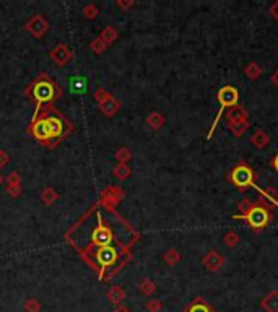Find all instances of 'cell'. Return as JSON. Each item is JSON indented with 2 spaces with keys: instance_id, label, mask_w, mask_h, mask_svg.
Listing matches in <instances>:
<instances>
[{
  "instance_id": "1",
  "label": "cell",
  "mask_w": 278,
  "mask_h": 312,
  "mask_svg": "<svg viewBox=\"0 0 278 312\" xmlns=\"http://www.w3.org/2000/svg\"><path fill=\"white\" fill-rule=\"evenodd\" d=\"M233 218L234 220L246 221L247 226L250 229H254V233H260L265 226H269V223L272 221V210L257 200L254 202L252 207H250L244 215H234Z\"/></svg>"
},
{
  "instance_id": "2",
  "label": "cell",
  "mask_w": 278,
  "mask_h": 312,
  "mask_svg": "<svg viewBox=\"0 0 278 312\" xmlns=\"http://www.w3.org/2000/svg\"><path fill=\"white\" fill-rule=\"evenodd\" d=\"M228 180L236 187L238 190H246L249 187H257V184H255V173H254V169L249 166L247 163H238L236 166H234L230 173H228Z\"/></svg>"
},
{
  "instance_id": "3",
  "label": "cell",
  "mask_w": 278,
  "mask_h": 312,
  "mask_svg": "<svg viewBox=\"0 0 278 312\" xmlns=\"http://www.w3.org/2000/svg\"><path fill=\"white\" fill-rule=\"evenodd\" d=\"M216 100H218V103H220V109H218L216 117H215L213 124H211V127H210V132H208V135H207V140L211 139V135H213L218 122H220V119L223 117V112H225V109L226 107L230 109V107L236 106V104H238V101H239V91L234 88V86H231V85H225V86H221V88L218 90Z\"/></svg>"
},
{
  "instance_id": "4",
  "label": "cell",
  "mask_w": 278,
  "mask_h": 312,
  "mask_svg": "<svg viewBox=\"0 0 278 312\" xmlns=\"http://www.w3.org/2000/svg\"><path fill=\"white\" fill-rule=\"evenodd\" d=\"M31 95L36 100V103L44 104V103H52L56 98L61 95V90L57 88V85L51 80H37L35 85L31 86Z\"/></svg>"
},
{
  "instance_id": "5",
  "label": "cell",
  "mask_w": 278,
  "mask_h": 312,
  "mask_svg": "<svg viewBox=\"0 0 278 312\" xmlns=\"http://www.w3.org/2000/svg\"><path fill=\"white\" fill-rule=\"evenodd\" d=\"M91 243L96 247H106V245H111L112 243V231L107 226H104L101 215H98V228L93 231Z\"/></svg>"
},
{
  "instance_id": "6",
  "label": "cell",
  "mask_w": 278,
  "mask_h": 312,
  "mask_svg": "<svg viewBox=\"0 0 278 312\" xmlns=\"http://www.w3.org/2000/svg\"><path fill=\"white\" fill-rule=\"evenodd\" d=\"M117 250L116 247H112V245H106V247H100L98 249V252L95 255V260L96 264L100 265L101 268H107L114 265L117 262Z\"/></svg>"
},
{
  "instance_id": "7",
  "label": "cell",
  "mask_w": 278,
  "mask_h": 312,
  "mask_svg": "<svg viewBox=\"0 0 278 312\" xmlns=\"http://www.w3.org/2000/svg\"><path fill=\"white\" fill-rule=\"evenodd\" d=\"M202 264H204V267L208 272L215 273L223 267V264H225V257L218 252V250L213 249V250H208V252L205 254V257L202 259Z\"/></svg>"
},
{
  "instance_id": "8",
  "label": "cell",
  "mask_w": 278,
  "mask_h": 312,
  "mask_svg": "<svg viewBox=\"0 0 278 312\" xmlns=\"http://www.w3.org/2000/svg\"><path fill=\"white\" fill-rule=\"evenodd\" d=\"M255 190L259 192V202L260 204H264L267 208H274V207H278V190L275 187H255Z\"/></svg>"
},
{
  "instance_id": "9",
  "label": "cell",
  "mask_w": 278,
  "mask_h": 312,
  "mask_svg": "<svg viewBox=\"0 0 278 312\" xmlns=\"http://www.w3.org/2000/svg\"><path fill=\"white\" fill-rule=\"evenodd\" d=\"M47 28H49L47 21L42 18L41 15H35L28 23H26V30H28L31 35L36 36V37H41L47 31Z\"/></svg>"
},
{
  "instance_id": "10",
  "label": "cell",
  "mask_w": 278,
  "mask_h": 312,
  "mask_svg": "<svg viewBox=\"0 0 278 312\" xmlns=\"http://www.w3.org/2000/svg\"><path fill=\"white\" fill-rule=\"evenodd\" d=\"M46 125H47V132H49V140H57L59 137H62L64 134V120L59 119L56 116H49L46 117Z\"/></svg>"
},
{
  "instance_id": "11",
  "label": "cell",
  "mask_w": 278,
  "mask_h": 312,
  "mask_svg": "<svg viewBox=\"0 0 278 312\" xmlns=\"http://www.w3.org/2000/svg\"><path fill=\"white\" fill-rule=\"evenodd\" d=\"M226 120H228V124L247 122V120H249V112L241 106V104H236V106H233V107L228 109Z\"/></svg>"
},
{
  "instance_id": "12",
  "label": "cell",
  "mask_w": 278,
  "mask_h": 312,
  "mask_svg": "<svg viewBox=\"0 0 278 312\" xmlns=\"http://www.w3.org/2000/svg\"><path fill=\"white\" fill-rule=\"evenodd\" d=\"M70 57H72V52H70L69 47H65L64 44H59L51 51V59L57 65H65L70 60Z\"/></svg>"
},
{
  "instance_id": "13",
  "label": "cell",
  "mask_w": 278,
  "mask_h": 312,
  "mask_svg": "<svg viewBox=\"0 0 278 312\" xmlns=\"http://www.w3.org/2000/svg\"><path fill=\"white\" fill-rule=\"evenodd\" d=\"M119 107H121V104H119V101L114 96H111V95H107L104 100L100 103V109L106 114L107 117L114 116V114L119 111Z\"/></svg>"
},
{
  "instance_id": "14",
  "label": "cell",
  "mask_w": 278,
  "mask_h": 312,
  "mask_svg": "<svg viewBox=\"0 0 278 312\" xmlns=\"http://www.w3.org/2000/svg\"><path fill=\"white\" fill-rule=\"evenodd\" d=\"M260 309L264 312H278V291H270L260 301Z\"/></svg>"
},
{
  "instance_id": "15",
  "label": "cell",
  "mask_w": 278,
  "mask_h": 312,
  "mask_svg": "<svg viewBox=\"0 0 278 312\" xmlns=\"http://www.w3.org/2000/svg\"><path fill=\"white\" fill-rule=\"evenodd\" d=\"M31 134L35 135V139H37V140L47 141L49 140V132H47L46 119L35 120V124H33V127H31Z\"/></svg>"
},
{
  "instance_id": "16",
  "label": "cell",
  "mask_w": 278,
  "mask_h": 312,
  "mask_svg": "<svg viewBox=\"0 0 278 312\" xmlns=\"http://www.w3.org/2000/svg\"><path fill=\"white\" fill-rule=\"evenodd\" d=\"M184 312H216V311L211 308V304L207 303L204 298H195L192 303L184 309Z\"/></svg>"
},
{
  "instance_id": "17",
  "label": "cell",
  "mask_w": 278,
  "mask_h": 312,
  "mask_svg": "<svg viewBox=\"0 0 278 312\" xmlns=\"http://www.w3.org/2000/svg\"><path fill=\"white\" fill-rule=\"evenodd\" d=\"M250 143H252L257 150H262V148H265V146L270 143V137H269V134L265 132V130L257 129L252 134V137H250Z\"/></svg>"
},
{
  "instance_id": "18",
  "label": "cell",
  "mask_w": 278,
  "mask_h": 312,
  "mask_svg": "<svg viewBox=\"0 0 278 312\" xmlns=\"http://www.w3.org/2000/svg\"><path fill=\"white\" fill-rule=\"evenodd\" d=\"M146 124L150 125L153 130H160L163 125H165V117L160 112H151L148 117H146Z\"/></svg>"
},
{
  "instance_id": "19",
  "label": "cell",
  "mask_w": 278,
  "mask_h": 312,
  "mask_svg": "<svg viewBox=\"0 0 278 312\" xmlns=\"http://www.w3.org/2000/svg\"><path fill=\"white\" fill-rule=\"evenodd\" d=\"M70 90H72V93L83 95L86 91V80L83 76H72V80H70Z\"/></svg>"
},
{
  "instance_id": "20",
  "label": "cell",
  "mask_w": 278,
  "mask_h": 312,
  "mask_svg": "<svg viewBox=\"0 0 278 312\" xmlns=\"http://www.w3.org/2000/svg\"><path fill=\"white\" fill-rule=\"evenodd\" d=\"M262 67H260L259 64H255V62H250L246 65V69H244V73H246L247 78L250 80H257L260 75H262Z\"/></svg>"
},
{
  "instance_id": "21",
  "label": "cell",
  "mask_w": 278,
  "mask_h": 312,
  "mask_svg": "<svg viewBox=\"0 0 278 312\" xmlns=\"http://www.w3.org/2000/svg\"><path fill=\"white\" fill-rule=\"evenodd\" d=\"M124 298H125V291H124L121 286H112L107 291V299L111 301L112 304H116V306L121 303Z\"/></svg>"
},
{
  "instance_id": "22",
  "label": "cell",
  "mask_w": 278,
  "mask_h": 312,
  "mask_svg": "<svg viewBox=\"0 0 278 312\" xmlns=\"http://www.w3.org/2000/svg\"><path fill=\"white\" fill-rule=\"evenodd\" d=\"M139 289L141 294H145V296H151V294L156 291V284L151 281L150 278H143L139 284Z\"/></svg>"
},
{
  "instance_id": "23",
  "label": "cell",
  "mask_w": 278,
  "mask_h": 312,
  "mask_svg": "<svg viewBox=\"0 0 278 312\" xmlns=\"http://www.w3.org/2000/svg\"><path fill=\"white\" fill-rule=\"evenodd\" d=\"M163 260L166 262L168 265H176L179 260H181V255L176 249H168L165 254H163Z\"/></svg>"
},
{
  "instance_id": "24",
  "label": "cell",
  "mask_w": 278,
  "mask_h": 312,
  "mask_svg": "<svg viewBox=\"0 0 278 312\" xmlns=\"http://www.w3.org/2000/svg\"><path fill=\"white\" fill-rule=\"evenodd\" d=\"M101 39L106 42V44H111V42H114L117 39V31L112 28V26H107V28H104L101 31Z\"/></svg>"
},
{
  "instance_id": "25",
  "label": "cell",
  "mask_w": 278,
  "mask_h": 312,
  "mask_svg": "<svg viewBox=\"0 0 278 312\" xmlns=\"http://www.w3.org/2000/svg\"><path fill=\"white\" fill-rule=\"evenodd\" d=\"M130 168L127 166V164H122V163H119L116 168H114V171H112V174L114 176H116L117 179H121V180H124V179H127L129 176H130Z\"/></svg>"
},
{
  "instance_id": "26",
  "label": "cell",
  "mask_w": 278,
  "mask_h": 312,
  "mask_svg": "<svg viewBox=\"0 0 278 312\" xmlns=\"http://www.w3.org/2000/svg\"><path fill=\"white\" fill-rule=\"evenodd\" d=\"M228 129L231 130L234 137H241L249 129V120L247 122H236V124H228Z\"/></svg>"
},
{
  "instance_id": "27",
  "label": "cell",
  "mask_w": 278,
  "mask_h": 312,
  "mask_svg": "<svg viewBox=\"0 0 278 312\" xmlns=\"http://www.w3.org/2000/svg\"><path fill=\"white\" fill-rule=\"evenodd\" d=\"M239 241H241V238H239V234L234 233V231L226 233L225 238H223V243H225L228 247H236V245L239 244Z\"/></svg>"
},
{
  "instance_id": "28",
  "label": "cell",
  "mask_w": 278,
  "mask_h": 312,
  "mask_svg": "<svg viewBox=\"0 0 278 312\" xmlns=\"http://www.w3.org/2000/svg\"><path fill=\"white\" fill-rule=\"evenodd\" d=\"M132 158V153H130L129 148H119L116 151V160L119 163H122V164H127V161Z\"/></svg>"
},
{
  "instance_id": "29",
  "label": "cell",
  "mask_w": 278,
  "mask_h": 312,
  "mask_svg": "<svg viewBox=\"0 0 278 312\" xmlns=\"http://www.w3.org/2000/svg\"><path fill=\"white\" fill-rule=\"evenodd\" d=\"M106 46H107V44L101 39V37H96V39L90 44V49H91V51L95 52V54H101V52H104Z\"/></svg>"
},
{
  "instance_id": "30",
  "label": "cell",
  "mask_w": 278,
  "mask_h": 312,
  "mask_svg": "<svg viewBox=\"0 0 278 312\" xmlns=\"http://www.w3.org/2000/svg\"><path fill=\"white\" fill-rule=\"evenodd\" d=\"M41 199H42V202H44L46 205H51L52 202L57 199V194H56V190H52V189H46L44 192L41 194Z\"/></svg>"
},
{
  "instance_id": "31",
  "label": "cell",
  "mask_w": 278,
  "mask_h": 312,
  "mask_svg": "<svg viewBox=\"0 0 278 312\" xmlns=\"http://www.w3.org/2000/svg\"><path fill=\"white\" fill-rule=\"evenodd\" d=\"M39 309H41L39 301L35 299V298H31L25 303V311L26 312H39Z\"/></svg>"
},
{
  "instance_id": "32",
  "label": "cell",
  "mask_w": 278,
  "mask_h": 312,
  "mask_svg": "<svg viewBox=\"0 0 278 312\" xmlns=\"http://www.w3.org/2000/svg\"><path fill=\"white\" fill-rule=\"evenodd\" d=\"M252 204H254L252 200H250V199H247V197H244V199H243V200H241V202H239V204H238V210H239V213H238V215H244V213H246V211L249 210V208L252 207Z\"/></svg>"
},
{
  "instance_id": "33",
  "label": "cell",
  "mask_w": 278,
  "mask_h": 312,
  "mask_svg": "<svg viewBox=\"0 0 278 312\" xmlns=\"http://www.w3.org/2000/svg\"><path fill=\"white\" fill-rule=\"evenodd\" d=\"M161 309H163V304L158 299H150L148 303H146V311L148 312H160Z\"/></svg>"
},
{
  "instance_id": "34",
  "label": "cell",
  "mask_w": 278,
  "mask_h": 312,
  "mask_svg": "<svg viewBox=\"0 0 278 312\" xmlns=\"http://www.w3.org/2000/svg\"><path fill=\"white\" fill-rule=\"evenodd\" d=\"M83 13H85L86 18L93 20V18H96V16H98V8L95 7V5H86V7L83 8Z\"/></svg>"
},
{
  "instance_id": "35",
  "label": "cell",
  "mask_w": 278,
  "mask_h": 312,
  "mask_svg": "<svg viewBox=\"0 0 278 312\" xmlns=\"http://www.w3.org/2000/svg\"><path fill=\"white\" fill-rule=\"evenodd\" d=\"M7 192L10 197H18L21 194V185H8Z\"/></svg>"
},
{
  "instance_id": "36",
  "label": "cell",
  "mask_w": 278,
  "mask_h": 312,
  "mask_svg": "<svg viewBox=\"0 0 278 312\" xmlns=\"http://www.w3.org/2000/svg\"><path fill=\"white\" fill-rule=\"evenodd\" d=\"M7 182H8V185H20V174L18 173H10Z\"/></svg>"
},
{
  "instance_id": "37",
  "label": "cell",
  "mask_w": 278,
  "mask_h": 312,
  "mask_svg": "<svg viewBox=\"0 0 278 312\" xmlns=\"http://www.w3.org/2000/svg\"><path fill=\"white\" fill-rule=\"evenodd\" d=\"M8 161H10V156H8L3 150H0V168L7 166Z\"/></svg>"
},
{
  "instance_id": "38",
  "label": "cell",
  "mask_w": 278,
  "mask_h": 312,
  "mask_svg": "<svg viewBox=\"0 0 278 312\" xmlns=\"http://www.w3.org/2000/svg\"><path fill=\"white\" fill-rule=\"evenodd\" d=\"M270 13L274 15V18L278 21V2H275V3H274V5H272V7H270Z\"/></svg>"
},
{
  "instance_id": "39",
  "label": "cell",
  "mask_w": 278,
  "mask_h": 312,
  "mask_svg": "<svg viewBox=\"0 0 278 312\" xmlns=\"http://www.w3.org/2000/svg\"><path fill=\"white\" fill-rule=\"evenodd\" d=\"M116 5H117V7H121V8H129V7H132L134 2H119V0H117Z\"/></svg>"
},
{
  "instance_id": "40",
  "label": "cell",
  "mask_w": 278,
  "mask_h": 312,
  "mask_svg": "<svg viewBox=\"0 0 278 312\" xmlns=\"http://www.w3.org/2000/svg\"><path fill=\"white\" fill-rule=\"evenodd\" d=\"M270 166H272V168H274V169H275V171L278 173V153H277V155L274 156V160H272V161H270Z\"/></svg>"
},
{
  "instance_id": "41",
  "label": "cell",
  "mask_w": 278,
  "mask_h": 312,
  "mask_svg": "<svg viewBox=\"0 0 278 312\" xmlns=\"http://www.w3.org/2000/svg\"><path fill=\"white\" fill-rule=\"evenodd\" d=\"M270 80H272V83H274L278 88V70H277V72H274V75L270 76Z\"/></svg>"
},
{
  "instance_id": "42",
  "label": "cell",
  "mask_w": 278,
  "mask_h": 312,
  "mask_svg": "<svg viewBox=\"0 0 278 312\" xmlns=\"http://www.w3.org/2000/svg\"><path fill=\"white\" fill-rule=\"evenodd\" d=\"M114 312H132L129 308H125V306H117L116 309H114Z\"/></svg>"
},
{
  "instance_id": "43",
  "label": "cell",
  "mask_w": 278,
  "mask_h": 312,
  "mask_svg": "<svg viewBox=\"0 0 278 312\" xmlns=\"http://www.w3.org/2000/svg\"><path fill=\"white\" fill-rule=\"evenodd\" d=\"M3 182V177H2V174H0V184H2Z\"/></svg>"
}]
</instances>
